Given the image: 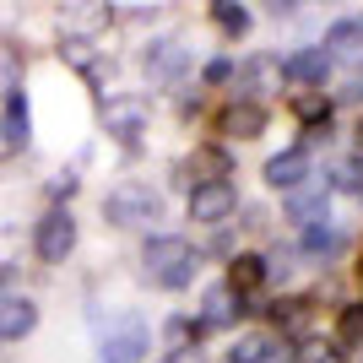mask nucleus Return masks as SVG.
Returning <instances> with one entry per match:
<instances>
[{
	"instance_id": "15",
	"label": "nucleus",
	"mask_w": 363,
	"mask_h": 363,
	"mask_svg": "<svg viewBox=\"0 0 363 363\" xmlns=\"http://www.w3.org/2000/svg\"><path fill=\"white\" fill-rule=\"evenodd\" d=\"M223 130H228V136H244V141L260 136V130H266V108H260V104H233L223 114Z\"/></svg>"
},
{
	"instance_id": "20",
	"label": "nucleus",
	"mask_w": 363,
	"mask_h": 363,
	"mask_svg": "<svg viewBox=\"0 0 363 363\" xmlns=\"http://www.w3.org/2000/svg\"><path fill=\"white\" fill-rule=\"evenodd\" d=\"M293 114H298L309 130H325V120H331V104H325V92H298V98H293Z\"/></svg>"
},
{
	"instance_id": "27",
	"label": "nucleus",
	"mask_w": 363,
	"mask_h": 363,
	"mask_svg": "<svg viewBox=\"0 0 363 363\" xmlns=\"http://www.w3.org/2000/svg\"><path fill=\"white\" fill-rule=\"evenodd\" d=\"M228 76H233V65H228V60H212V65H206V82H212V87H217V82H228Z\"/></svg>"
},
{
	"instance_id": "14",
	"label": "nucleus",
	"mask_w": 363,
	"mask_h": 363,
	"mask_svg": "<svg viewBox=\"0 0 363 363\" xmlns=\"http://www.w3.org/2000/svg\"><path fill=\"white\" fill-rule=\"evenodd\" d=\"M239 309H244V298L233 303L228 288H212V293H206V309H201V331H223V325H233Z\"/></svg>"
},
{
	"instance_id": "7",
	"label": "nucleus",
	"mask_w": 363,
	"mask_h": 363,
	"mask_svg": "<svg viewBox=\"0 0 363 363\" xmlns=\"http://www.w3.org/2000/svg\"><path fill=\"white\" fill-rule=\"evenodd\" d=\"M141 352H147V325H141V320H125L120 331L104 336L98 363H141Z\"/></svg>"
},
{
	"instance_id": "8",
	"label": "nucleus",
	"mask_w": 363,
	"mask_h": 363,
	"mask_svg": "<svg viewBox=\"0 0 363 363\" xmlns=\"http://www.w3.org/2000/svg\"><path fill=\"white\" fill-rule=\"evenodd\" d=\"M309 179V152L303 147H288V152H277L272 163H266V184H272V190H298V184Z\"/></svg>"
},
{
	"instance_id": "18",
	"label": "nucleus",
	"mask_w": 363,
	"mask_h": 363,
	"mask_svg": "<svg viewBox=\"0 0 363 363\" xmlns=\"http://www.w3.org/2000/svg\"><path fill=\"white\" fill-rule=\"evenodd\" d=\"M228 363H277L272 336H239V347H228Z\"/></svg>"
},
{
	"instance_id": "13",
	"label": "nucleus",
	"mask_w": 363,
	"mask_h": 363,
	"mask_svg": "<svg viewBox=\"0 0 363 363\" xmlns=\"http://www.w3.org/2000/svg\"><path fill=\"white\" fill-rule=\"evenodd\" d=\"M325 55H331V60H358L363 55V22L358 16H342V22L325 33Z\"/></svg>"
},
{
	"instance_id": "17",
	"label": "nucleus",
	"mask_w": 363,
	"mask_h": 363,
	"mask_svg": "<svg viewBox=\"0 0 363 363\" xmlns=\"http://www.w3.org/2000/svg\"><path fill=\"white\" fill-rule=\"evenodd\" d=\"M228 152L223 147H196V157H190V174H196L201 184H223V174H228Z\"/></svg>"
},
{
	"instance_id": "26",
	"label": "nucleus",
	"mask_w": 363,
	"mask_h": 363,
	"mask_svg": "<svg viewBox=\"0 0 363 363\" xmlns=\"http://www.w3.org/2000/svg\"><path fill=\"white\" fill-rule=\"evenodd\" d=\"M298 363H331V347H320V342H303Z\"/></svg>"
},
{
	"instance_id": "24",
	"label": "nucleus",
	"mask_w": 363,
	"mask_h": 363,
	"mask_svg": "<svg viewBox=\"0 0 363 363\" xmlns=\"http://www.w3.org/2000/svg\"><path fill=\"white\" fill-rule=\"evenodd\" d=\"M272 320L282 325V331H303V325H309V298H282L272 309Z\"/></svg>"
},
{
	"instance_id": "3",
	"label": "nucleus",
	"mask_w": 363,
	"mask_h": 363,
	"mask_svg": "<svg viewBox=\"0 0 363 363\" xmlns=\"http://www.w3.org/2000/svg\"><path fill=\"white\" fill-rule=\"evenodd\" d=\"M33 250H38V260H65L76 250V217L65 212V206H55V212L38 217V233H33Z\"/></svg>"
},
{
	"instance_id": "1",
	"label": "nucleus",
	"mask_w": 363,
	"mask_h": 363,
	"mask_svg": "<svg viewBox=\"0 0 363 363\" xmlns=\"http://www.w3.org/2000/svg\"><path fill=\"white\" fill-rule=\"evenodd\" d=\"M141 260H147V277L157 282V288H190V277H196V266H201V255L184 239H174V233L152 239Z\"/></svg>"
},
{
	"instance_id": "22",
	"label": "nucleus",
	"mask_w": 363,
	"mask_h": 363,
	"mask_svg": "<svg viewBox=\"0 0 363 363\" xmlns=\"http://www.w3.org/2000/svg\"><path fill=\"white\" fill-rule=\"evenodd\" d=\"M212 22L228 33V38H244V33H250V11L233 6V0H217V6H212Z\"/></svg>"
},
{
	"instance_id": "6",
	"label": "nucleus",
	"mask_w": 363,
	"mask_h": 363,
	"mask_svg": "<svg viewBox=\"0 0 363 363\" xmlns=\"http://www.w3.org/2000/svg\"><path fill=\"white\" fill-rule=\"evenodd\" d=\"M233 206H239V196H233V184H196L190 190V217L196 223H223V217H233Z\"/></svg>"
},
{
	"instance_id": "23",
	"label": "nucleus",
	"mask_w": 363,
	"mask_h": 363,
	"mask_svg": "<svg viewBox=\"0 0 363 363\" xmlns=\"http://www.w3.org/2000/svg\"><path fill=\"white\" fill-rule=\"evenodd\" d=\"M325 184H331V190H347V196H363V157H342Z\"/></svg>"
},
{
	"instance_id": "25",
	"label": "nucleus",
	"mask_w": 363,
	"mask_h": 363,
	"mask_svg": "<svg viewBox=\"0 0 363 363\" xmlns=\"http://www.w3.org/2000/svg\"><path fill=\"white\" fill-rule=\"evenodd\" d=\"M303 250H309V255H325V250H336V233H331L325 223L303 228Z\"/></svg>"
},
{
	"instance_id": "21",
	"label": "nucleus",
	"mask_w": 363,
	"mask_h": 363,
	"mask_svg": "<svg viewBox=\"0 0 363 363\" xmlns=\"http://www.w3.org/2000/svg\"><path fill=\"white\" fill-rule=\"evenodd\" d=\"M336 347H363V303H347L336 315Z\"/></svg>"
},
{
	"instance_id": "5",
	"label": "nucleus",
	"mask_w": 363,
	"mask_h": 363,
	"mask_svg": "<svg viewBox=\"0 0 363 363\" xmlns=\"http://www.w3.org/2000/svg\"><path fill=\"white\" fill-rule=\"evenodd\" d=\"M282 87V60H272V55H250V60L239 65V104H255V98H266V92Z\"/></svg>"
},
{
	"instance_id": "10",
	"label": "nucleus",
	"mask_w": 363,
	"mask_h": 363,
	"mask_svg": "<svg viewBox=\"0 0 363 363\" xmlns=\"http://www.w3.org/2000/svg\"><path fill=\"white\" fill-rule=\"evenodd\" d=\"M184 65H190V55H184V44H174V38H157V44L147 49V76L152 82H179Z\"/></svg>"
},
{
	"instance_id": "29",
	"label": "nucleus",
	"mask_w": 363,
	"mask_h": 363,
	"mask_svg": "<svg viewBox=\"0 0 363 363\" xmlns=\"http://www.w3.org/2000/svg\"><path fill=\"white\" fill-rule=\"evenodd\" d=\"M358 141H363V125H358Z\"/></svg>"
},
{
	"instance_id": "4",
	"label": "nucleus",
	"mask_w": 363,
	"mask_h": 363,
	"mask_svg": "<svg viewBox=\"0 0 363 363\" xmlns=\"http://www.w3.org/2000/svg\"><path fill=\"white\" fill-rule=\"evenodd\" d=\"M104 125H108V136H114V141L136 147V141H141V130H147V104H141V98H108Z\"/></svg>"
},
{
	"instance_id": "9",
	"label": "nucleus",
	"mask_w": 363,
	"mask_h": 363,
	"mask_svg": "<svg viewBox=\"0 0 363 363\" xmlns=\"http://www.w3.org/2000/svg\"><path fill=\"white\" fill-rule=\"evenodd\" d=\"M325 196H331V184H325V179H303L298 190L288 196V217L298 228H315L320 217H325Z\"/></svg>"
},
{
	"instance_id": "11",
	"label": "nucleus",
	"mask_w": 363,
	"mask_h": 363,
	"mask_svg": "<svg viewBox=\"0 0 363 363\" xmlns=\"http://www.w3.org/2000/svg\"><path fill=\"white\" fill-rule=\"evenodd\" d=\"M325 71H331V55H325V49H293L288 60H282V76H288V82H298V87L325 82Z\"/></svg>"
},
{
	"instance_id": "12",
	"label": "nucleus",
	"mask_w": 363,
	"mask_h": 363,
	"mask_svg": "<svg viewBox=\"0 0 363 363\" xmlns=\"http://www.w3.org/2000/svg\"><path fill=\"white\" fill-rule=\"evenodd\" d=\"M38 325V303L28 298H0V342H22Z\"/></svg>"
},
{
	"instance_id": "2",
	"label": "nucleus",
	"mask_w": 363,
	"mask_h": 363,
	"mask_svg": "<svg viewBox=\"0 0 363 363\" xmlns=\"http://www.w3.org/2000/svg\"><path fill=\"white\" fill-rule=\"evenodd\" d=\"M104 212H108V223H120V228H141L157 217V190L152 184H120V190H108Z\"/></svg>"
},
{
	"instance_id": "28",
	"label": "nucleus",
	"mask_w": 363,
	"mask_h": 363,
	"mask_svg": "<svg viewBox=\"0 0 363 363\" xmlns=\"http://www.w3.org/2000/svg\"><path fill=\"white\" fill-rule=\"evenodd\" d=\"M168 363H201V352H196V347H179V352H174Z\"/></svg>"
},
{
	"instance_id": "16",
	"label": "nucleus",
	"mask_w": 363,
	"mask_h": 363,
	"mask_svg": "<svg viewBox=\"0 0 363 363\" xmlns=\"http://www.w3.org/2000/svg\"><path fill=\"white\" fill-rule=\"evenodd\" d=\"M260 282H266V260H260V255H239L233 266H228V293H239V298H244V293H255Z\"/></svg>"
},
{
	"instance_id": "19",
	"label": "nucleus",
	"mask_w": 363,
	"mask_h": 363,
	"mask_svg": "<svg viewBox=\"0 0 363 363\" xmlns=\"http://www.w3.org/2000/svg\"><path fill=\"white\" fill-rule=\"evenodd\" d=\"M28 125H33L28 98H22V92H6V141H11V147H22V141H28Z\"/></svg>"
}]
</instances>
